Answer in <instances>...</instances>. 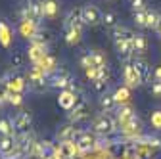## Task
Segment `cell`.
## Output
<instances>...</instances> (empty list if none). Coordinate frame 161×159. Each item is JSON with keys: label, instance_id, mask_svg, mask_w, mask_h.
<instances>
[{"label": "cell", "instance_id": "1", "mask_svg": "<svg viewBox=\"0 0 161 159\" xmlns=\"http://www.w3.org/2000/svg\"><path fill=\"white\" fill-rule=\"evenodd\" d=\"M134 35L130 29L127 27H115L113 29V44H115V50L117 54L123 58V59H130L134 50H132V41H134Z\"/></svg>", "mask_w": 161, "mask_h": 159}, {"label": "cell", "instance_id": "2", "mask_svg": "<svg viewBox=\"0 0 161 159\" xmlns=\"http://www.w3.org/2000/svg\"><path fill=\"white\" fill-rule=\"evenodd\" d=\"M25 79H27V86H29L31 90H35V92H46V90L50 88L48 77H46L44 73H40L38 69H35V67L29 69V73H27Z\"/></svg>", "mask_w": 161, "mask_h": 159}, {"label": "cell", "instance_id": "3", "mask_svg": "<svg viewBox=\"0 0 161 159\" xmlns=\"http://www.w3.org/2000/svg\"><path fill=\"white\" fill-rule=\"evenodd\" d=\"M80 65H83V69H88V67H108V58H106L104 52H100V50L85 52L83 58H80Z\"/></svg>", "mask_w": 161, "mask_h": 159}, {"label": "cell", "instance_id": "4", "mask_svg": "<svg viewBox=\"0 0 161 159\" xmlns=\"http://www.w3.org/2000/svg\"><path fill=\"white\" fill-rule=\"evenodd\" d=\"M115 121H113V117L108 115V113H102V115H98L94 121H92V130L96 134H102V136H108L115 130Z\"/></svg>", "mask_w": 161, "mask_h": 159}, {"label": "cell", "instance_id": "5", "mask_svg": "<svg viewBox=\"0 0 161 159\" xmlns=\"http://www.w3.org/2000/svg\"><path fill=\"white\" fill-rule=\"evenodd\" d=\"M48 83H50V88H59V90H67L73 86V77L69 71L65 69H58L56 73H52L48 77Z\"/></svg>", "mask_w": 161, "mask_h": 159}, {"label": "cell", "instance_id": "6", "mask_svg": "<svg viewBox=\"0 0 161 159\" xmlns=\"http://www.w3.org/2000/svg\"><path fill=\"white\" fill-rule=\"evenodd\" d=\"M21 19L40 23L42 19V10H40V0H27V4L21 8Z\"/></svg>", "mask_w": 161, "mask_h": 159}, {"label": "cell", "instance_id": "7", "mask_svg": "<svg viewBox=\"0 0 161 159\" xmlns=\"http://www.w3.org/2000/svg\"><path fill=\"white\" fill-rule=\"evenodd\" d=\"M2 81L6 83L8 90L10 92H19V94H23L29 86H27V79H23L21 75H17V73H8Z\"/></svg>", "mask_w": 161, "mask_h": 159}, {"label": "cell", "instance_id": "8", "mask_svg": "<svg viewBox=\"0 0 161 159\" xmlns=\"http://www.w3.org/2000/svg\"><path fill=\"white\" fill-rule=\"evenodd\" d=\"M80 12H83V19H85L86 25L96 27V25L102 23V15H104V14L100 12L98 6H94V4H85L83 8H80Z\"/></svg>", "mask_w": 161, "mask_h": 159}, {"label": "cell", "instance_id": "9", "mask_svg": "<svg viewBox=\"0 0 161 159\" xmlns=\"http://www.w3.org/2000/svg\"><path fill=\"white\" fill-rule=\"evenodd\" d=\"M31 127H33V115L29 111H21V113L15 115V119H14V129L19 134L31 132Z\"/></svg>", "mask_w": 161, "mask_h": 159}, {"label": "cell", "instance_id": "10", "mask_svg": "<svg viewBox=\"0 0 161 159\" xmlns=\"http://www.w3.org/2000/svg\"><path fill=\"white\" fill-rule=\"evenodd\" d=\"M77 151H79V148H77V142L75 140L59 142L58 150L54 151V159H71V157H75Z\"/></svg>", "mask_w": 161, "mask_h": 159}, {"label": "cell", "instance_id": "11", "mask_svg": "<svg viewBox=\"0 0 161 159\" xmlns=\"http://www.w3.org/2000/svg\"><path fill=\"white\" fill-rule=\"evenodd\" d=\"M88 113H90V107H88L86 100H85V98H79L77 104L73 106V109L69 111V119H71L73 123H77V121H83V119H86Z\"/></svg>", "mask_w": 161, "mask_h": 159}, {"label": "cell", "instance_id": "12", "mask_svg": "<svg viewBox=\"0 0 161 159\" xmlns=\"http://www.w3.org/2000/svg\"><path fill=\"white\" fill-rule=\"evenodd\" d=\"M123 83L129 88H136L142 85V81H140V77L136 73V67L132 63H125V67H123Z\"/></svg>", "mask_w": 161, "mask_h": 159}, {"label": "cell", "instance_id": "13", "mask_svg": "<svg viewBox=\"0 0 161 159\" xmlns=\"http://www.w3.org/2000/svg\"><path fill=\"white\" fill-rule=\"evenodd\" d=\"M33 67H35V69H38L40 73H44L46 77H50L52 73H56V71L59 69V67H58V59H56L54 56H50V54H48L44 59H40L38 63H35Z\"/></svg>", "mask_w": 161, "mask_h": 159}, {"label": "cell", "instance_id": "14", "mask_svg": "<svg viewBox=\"0 0 161 159\" xmlns=\"http://www.w3.org/2000/svg\"><path fill=\"white\" fill-rule=\"evenodd\" d=\"M132 65L136 67V73H138V77H140V81H142V85H144V83H150L152 79H153V73H152V69H150V65H148L146 59L136 58L134 62H132Z\"/></svg>", "mask_w": 161, "mask_h": 159}, {"label": "cell", "instance_id": "15", "mask_svg": "<svg viewBox=\"0 0 161 159\" xmlns=\"http://www.w3.org/2000/svg\"><path fill=\"white\" fill-rule=\"evenodd\" d=\"M79 98H80V96H77V92H75L73 88H67V90H62V92H59L58 104L62 106L64 109L71 111V109H73V106L77 104V100H79Z\"/></svg>", "mask_w": 161, "mask_h": 159}, {"label": "cell", "instance_id": "16", "mask_svg": "<svg viewBox=\"0 0 161 159\" xmlns=\"http://www.w3.org/2000/svg\"><path fill=\"white\" fill-rule=\"evenodd\" d=\"M27 56H29V59L35 65V63L40 62V59H44L48 56V46L46 44H38V42H31V46L27 50Z\"/></svg>", "mask_w": 161, "mask_h": 159}, {"label": "cell", "instance_id": "17", "mask_svg": "<svg viewBox=\"0 0 161 159\" xmlns=\"http://www.w3.org/2000/svg\"><path fill=\"white\" fill-rule=\"evenodd\" d=\"M65 27H73V29H80V31L86 27L80 8H75V10H71V12L67 14V17H65Z\"/></svg>", "mask_w": 161, "mask_h": 159}, {"label": "cell", "instance_id": "18", "mask_svg": "<svg viewBox=\"0 0 161 159\" xmlns=\"http://www.w3.org/2000/svg\"><path fill=\"white\" fill-rule=\"evenodd\" d=\"M75 142H77V148L79 151H85V150H92L96 146V136L90 134V132H79L77 138H75Z\"/></svg>", "mask_w": 161, "mask_h": 159}, {"label": "cell", "instance_id": "19", "mask_svg": "<svg viewBox=\"0 0 161 159\" xmlns=\"http://www.w3.org/2000/svg\"><path fill=\"white\" fill-rule=\"evenodd\" d=\"M40 10H42V17L54 19L59 14V2L58 0H40Z\"/></svg>", "mask_w": 161, "mask_h": 159}, {"label": "cell", "instance_id": "20", "mask_svg": "<svg viewBox=\"0 0 161 159\" xmlns=\"http://www.w3.org/2000/svg\"><path fill=\"white\" fill-rule=\"evenodd\" d=\"M117 123L119 125H125V123H129L132 117H136V113H134V107L130 106V104H121V106H117Z\"/></svg>", "mask_w": 161, "mask_h": 159}, {"label": "cell", "instance_id": "21", "mask_svg": "<svg viewBox=\"0 0 161 159\" xmlns=\"http://www.w3.org/2000/svg\"><path fill=\"white\" fill-rule=\"evenodd\" d=\"M19 33H21L23 38H29V41H33V36L38 33V23L29 21V19H21V21H19Z\"/></svg>", "mask_w": 161, "mask_h": 159}, {"label": "cell", "instance_id": "22", "mask_svg": "<svg viewBox=\"0 0 161 159\" xmlns=\"http://www.w3.org/2000/svg\"><path fill=\"white\" fill-rule=\"evenodd\" d=\"M14 151H17V140L14 136H0V153L2 155H12Z\"/></svg>", "mask_w": 161, "mask_h": 159}, {"label": "cell", "instance_id": "23", "mask_svg": "<svg viewBox=\"0 0 161 159\" xmlns=\"http://www.w3.org/2000/svg\"><path fill=\"white\" fill-rule=\"evenodd\" d=\"M33 146H36V144H35V136H33V132H25V134H21V136L17 138V150L21 151V155L27 153V151H31Z\"/></svg>", "mask_w": 161, "mask_h": 159}, {"label": "cell", "instance_id": "24", "mask_svg": "<svg viewBox=\"0 0 161 159\" xmlns=\"http://www.w3.org/2000/svg\"><path fill=\"white\" fill-rule=\"evenodd\" d=\"M140 130H142V125H140V119L138 117H132L129 123L121 125V132H123L125 136H138Z\"/></svg>", "mask_w": 161, "mask_h": 159}, {"label": "cell", "instance_id": "25", "mask_svg": "<svg viewBox=\"0 0 161 159\" xmlns=\"http://www.w3.org/2000/svg\"><path fill=\"white\" fill-rule=\"evenodd\" d=\"M132 50H134V54H138V56L146 54V50H148V38H146L142 33H136V35H134V41H132Z\"/></svg>", "mask_w": 161, "mask_h": 159}, {"label": "cell", "instance_id": "26", "mask_svg": "<svg viewBox=\"0 0 161 159\" xmlns=\"http://www.w3.org/2000/svg\"><path fill=\"white\" fill-rule=\"evenodd\" d=\"M80 36H83V31L80 29H73V27H65V42L69 46H75L80 42Z\"/></svg>", "mask_w": 161, "mask_h": 159}, {"label": "cell", "instance_id": "27", "mask_svg": "<svg viewBox=\"0 0 161 159\" xmlns=\"http://www.w3.org/2000/svg\"><path fill=\"white\" fill-rule=\"evenodd\" d=\"M77 129L73 127V125H67V127H64L62 130H59L58 132V140L59 142H67V140H75V138H77Z\"/></svg>", "mask_w": 161, "mask_h": 159}, {"label": "cell", "instance_id": "28", "mask_svg": "<svg viewBox=\"0 0 161 159\" xmlns=\"http://www.w3.org/2000/svg\"><path fill=\"white\" fill-rule=\"evenodd\" d=\"M146 21H148V29H155L157 31V27H159V23H161V14L157 12V10H146Z\"/></svg>", "mask_w": 161, "mask_h": 159}, {"label": "cell", "instance_id": "29", "mask_svg": "<svg viewBox=\"0 0 161 159\" xmlns=\"http://www.w3.org/2000/svg\"><path fill=\"white\" fill-rule=\"evenodd\" d=\"M113 98H115L117 106H121V104H129V98H130V88H129V86H119V88L113 92Z\"/></svg>", "mask_w": 161, "mask_h": 159}, {"label": "cell", "instance_id": "30", "mask_svg": "<svg viewBox=\"0 0 161 159\" xmlns=\"http://www.w3.org/2000/svg\"><path fill=\"white\" fill-rule=\"evenodd\" d=\"M100 107H102L106 113L111 111V109H117V102H115V98L113 94H102V98H100Z\"/></svg>", "mask_w": 161, "mask_h": 159}, {"label": "cell", "instance_id": "31", "mask_svg": "<svg viewBox=\"0 0 161 159\" xmlns=\"http://www.w3.org/2000/svg\"><path fill=\"white\" fill-rule=\"evenodd\" d=\"M10 41H12V29L4 21H0V44H2L4 48H8Z\"/></svg>", "mask_w": 161, "mask_h": 159}, {"label": "cell", "instance_id": "32", "mask_svg": "<svg viewBox=\"0 0 161 159\" xmlns=\"http://www.w3.org/2000/svg\"><path fill=\"white\" fill-rule=\"evenodd\" d=\"M14 123L10 119H0V136H14Z\"/></svg>", "mask_w": 161, "mask_h": 159}, {"label": "cell", "instance_id": "33", "mask_svg": "<svg viewBox=\"0 0 161 159\" xmlns=\"http://www.w3.org/2000/svg\"><path fill=\"white\" fill-rule=\"evenodd\" d=\"M132 19H134L136 27H140V29H148V21H146V10H144V12H134V14H132Z\"/></svg>", "mask_w": 161, "mask_h": 159}, {"label": "cell", "instance_id": "34", "mask_svg": "<svg viewBox=\"0 0 161 159\" xmlns=\"http://www.w3.org/2000/svg\"><path fill=\"white\" fill-rule=\"evenodd\" d=\"M102 25L115 29V27H117V15H115L113 12H106V14L102 15Z\"/></svg>", "mask_w": 161, "mask_h": 159}, {"label": "cell", "instance_id": "35", "mask_svg": "<svg viewBox=\"0 0 161 159\" xmlns=\"http://www.w3.org/2000/svg\"><path fill=\"white\" fill-rule=\"evenodd\" d=\"M31 42H38V44H46V46H48V42H50V33H48V31H42V29H38V33L33 36Z\"/></svg>", "mask_w": 161, "mask_h": 159}, {"label": "cell", "instance_id": "36", "mask_svg": "<svg viewBox=\"0 0 161 159\" xmlns=\"http://www.w3.org/2000/svg\"><path fill=\"white\" fill-rule=\"evenodd\" d=\"M150 125H152L155 130H161V109H155V111L150 115Z\"/></svg>", "mask_w": 161, "mask_h": 159}, {"label": "cell", "instance_id": "37", "mask_svg": "<svg viewBox=\"0 0 161 159\" xmlns=\"http://www.w3.org/2000/svg\"><path fill=\"white\" fill-rule=\"evenodd\" d=\"M130 10H132V14L148 10V0H130Z\"/></svg>", "mask_w": 161, "mask_h": 159}, {"label": "cell", "instance_id": "38", "mask_svg": "<svg viewBox=\"0 0 161 159\" xmlns=\"http://www.w3.org/2000/svg\"><path fill=\"white\" fill-rule=\"evenodd\" d=\"M8 102H10L12 106H21V104H23V94H19V92H10Z\"/></svg>", "mask_w": 161, "mask_h": 159}, {"label": "cell", "instance_id": "39", "mask_svg": "<svg viewBox=\"0 0 161 159\" xmlns=\"http://www.w3.org/2000/svg\"><path fill=\"white\" fill-rule=\"evenodd\" d=\"M8 96H10V90H8L6 83H4V81H0V104L8 102Z\"/></svg>", "mask_w": 161, "mask_h": 159}, {"label": "cell", "instance_id": "40", "mask_svg": "<svg viewBox=\"0 0 161 159\" xmlns=\"http://www.w3.org/2000/svg\"><path fill=\"white\" fill-rule=\"evenodd\" d=\"M150 92H152V96L161 98V81H153V83H150Z\"/></svg>", "mask_w": 161, "mask_h": 159}, {"label": "cell", "instance_id": "41", "mask_svg": "<svg viewBox=\"0 0 161 159\" xmlns=\"http://www.w3.org/2000/svg\"><path fill=\"white\" fill-rule=\"evenodd\" d=\"M108 85H109V83H106V81H94V83H92L94 90H96V92H100V94H106Z\"/></svg>", "mask_w": 161, "mask_h": 159}, {"label": "cell", "instance_id": "42", "mask_svg": "<svg viewBox=\"0 0 161 159\" xmlns=\"http://www.w3.org/2000/svg\"><path fill=\"white\" fill-rule=\"evenodd\" d=\"M12 65L14 67H21V54H14L12 56Z\"/></svg>", "mask_w": 161, "mask_h": 159}, {"label": "cell", "instance_id": "43", "mask_svg": "<svg viewBox=\"0 0 161 159\" xmlns=\"http://www.w3.org/2000/svg\"><path fill=\"white\" fill-rule=\"evenodd\" d=\"M153 81H161V65H157L153 69Z\"/></svg>", "mask_w": 161, "mask_h": 159}, {"label": "cell", "instance_id": "44", "mask_svg": "<svg viewBox=\"0 0 161 159\" xmlns=\"http://www.w3.org/2000/svg\"><path fill=\"white\" fill-rule=\"evenodd\" d=\"M157 35L161 36V23H159V27H157Z\"/></svg>", "mask_w": 161, "mask_h": 159}, {"label": "cell", "instance_id": "45", "mask_svg": "<svg viewBox=\"0 0 161 159\" xmlns=\"http://www.w3.org/2000/svg\"><path fill=\"white\" fill-rule=\"evenodd\" d=\"M0 155H2V153H0ZM0 159H2V157H0Z\"/></svg>", "mask_w": 161, "mask_h": 159}, {"label": "cell", "instance_id": "46", "mask_svg": "<svg viewBox=\"0 0 161 159\" xmlns=\"http://www.w3.org/2000/svg\"><path fill=\"white\" fill-rule=\"evenodd\" d=\"M108 2H111V0H108Z\"/></svg>", "mask_w": 161, "mask_h": 159}]
</instances>
